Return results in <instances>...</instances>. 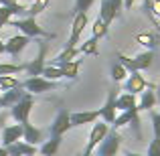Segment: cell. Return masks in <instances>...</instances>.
I'll use <instances>...</instances> for the list:
<instances>
[{
  "mask_svg": "<svg viewBox=\"0 0 160 156\" xmlns=\"http://www.w3.org/2000/svg\"><path fill=\"white\" fill-rule=\"evenodd\" d=\"M4 53V43H2V39H0V55Z\"/></svg>",
  "mask_w": 160,
  "mask_h": 156,
  "instance_id": "b9f144b4",
  "label": "cell"
},
{
  "mask_svg": "<svg viewBox=\"0 0 160 156\" xmlns=\"http://www.w3.org/2000/svg\"><path fill=\"white\" fill-rule=\"evenodd\" d=\"M49 2H51V0H35V2L31 4V8H27V16H32V18L39 16L41 12L49 6Z\"/></svg>",
  "mask_w": 160,
  "mask_h": 156,
  "instance_id": "f546056e",
  "label": "cell"
},
{
  "mask_svg": "<svg viewBox=\"0 0 160 156\" xmlns=\"http://www.w3.org/2000/svg\"><path fill=\"white\" fill-rule=\"evenodd\" d=\"M0 156H10V152H8L4 146H0Z\"/></svg>",
  "mask_w": 160,
  "mask_h": 156,
  "instance_id": "f35d334b",
  "label": "cell"
},
{
  "mask_svg": "<svg viewBox=\"0 0 160 156\" xmlns=\"http://www.w3.org/2000/svg\"><path fill=\"white\" fill-rule=\"evenodd\" d=\"M22 140L27 142V144L37 146V144L43 142V132H41L39 128H35L31 122H27V124H22Z\"/></svg>",
  "mask_w": 160,
  "mask_h": 156,
  "instance_id": "ac0fdd59",
  "label": "cell"
},
{
  "mask_svg": "<svg viewBox=\"0 0 160 156\" xmlns=\"http://www.w3.org/2000/svg\"><path fill=\"white\" fill-rule=\"evenodd\" d=\"M146 156H160V138H154V140L150 142Z\"/></svg>",
  "mask_w": 160,
  "mask_h": 156,
  "instance_id": "d590c367",
  "label": "cell"
},
{
  "mask_svg": "<svg viewBox=\"0 0 160 156\" xmlns=\"http://www.w3.org/2000/svg\"><path fill=\"white\" fill-rule=\"evenodd\" d=\"M150 120H152V128H154V138H160V113L158 112H150Z\"/></svg>",
  "mask_w": 160,
  "mask_h": 156,
  "instance_id": "e575fe53",
  "label": "cell"
},
{
  "mask_svg": "<svg viewBox=\"0 0 160 156\" xmlns=\"http://www.w3.org/2000/svg\"><path fill=\"white\" fill-rule=\"evenodd\" d=\"M14 156H18V154H14Z\"/></svg>",
  "mask_w": 160,
  "mask_h": 156,
  "instance_id": "f6af8a7d",
  "label": "cell"
},
{
  "mask_svg": "<svg viewBox=\"0 0 160 156\" xmlns=\"http://www.w3.org/2000/svg\"><path fill=\"white\" fill-rule=\"evenodd\" d=\"M156 99H158V103H160V85L156 87Z\"/></svg>",
  "mask_w": 160,
  "mask_h": 156,
  "instance_id": "60d3db41",
  "label": "cell"
},
{
  "mask_svg": "<svg viewBox=\"0 0 160 156\" xmlns=\"http://www.w3.org/2000/svg\"><path fill=\"white\" fill-rule=\"evenodd\" d=\"M79 55H98L99 53V49H98V39H87L83 45H79Z\"/></svg>",
  "mask_w": 160,
  "mask_h": 156,
  "instance_id": "f1b7e54d",
  "label": "cell"
},
{
  "mask_svg": "<svg viewBox=\"0 0 160 156\" xmlns=\"http://www.w3.org/2000/svg\"><path fill=\"white\" fill-rule=\"evenodd\" d=\"M146 87H150V85H148V81L144 79V75H140V71H134V73H130L128 79L124 81V91L134 93V95L142 93Z\"/></svg>",
  "mask_w": 160,
  "mask_h": 156,
  "instance_id": "7c38bea8",
  "label": "cell"
},
{
  "mask_svg": "<svg viewBox=\"0 0 160 156\" xmlns=\"http://www.w3.org/2000/svg\"><path fill=\"white\" fill-rule=\"evenodd\" d=\"M22 89H27L28 93L37 95V93H45V91H53L57 89V81H49L43 75H37V77H28L22 81Z\"/></svg>",
  "mask_w": 160,
  "mask_h": 156,
  "instance_id": "52a82bcc",
  "label": "cell"
},
{
  "mask_svg": "<svg viewBox=\"0 0 160 156\" xmlns=\"http://www.w3.org/2000/svg\"><path fill=\"white\" fill-rule=\"evenodd\" d=\"M108 132H109V124H106V122H98V124H93V128H91V132H89V140H87V146H85L83 156H93V150L98 148L99 142L108 136Z\"/></svg>",
  "mask_w": 160,
  "mask_h": 156,
  "instance_id": "8992f818",
  "label": "cell"
},
{
  "mask_svg": "<svg viewBox=\"0 0 160 156\" xmlns=\"http://www.w3.org/2000/svg\"><path fill=\"white\" fill-rule=\"evenodd\" d=\"M116 99H118V89H112V91H108V99H106V103H103V108H99V118H102L106 124L112 126L113 122H116Z\"/></svg>",
  "mask_w": 160,
  "mask_h": 156,
  "instance_id": "8fae6325",
  "label": "cell"
},
{
  "mask_svg": "<svg viewBox=\"0 0 160 156\" xmlns=\"http://www.w3.org/2000/svg\"><path fill=\"white\" fill-rule=\"evenodd\" d=\"M4 122H6V113H4V112H0V126H2Z\"/></svg>",
  "mask_w": 160,
  "mask_h": 156,
  "instance_id": "ab89813d",
  "label": "cell"
},
{
  "mask_svg": "<svg viewBox=\"0 0 160 156\" xmlns=\"http://www.w3.org/2000/svg\"><path fill=\"white\" fill-rule=\"evenodd\" d=\"M109 2H112V6H113V10H116V14L120 16L122 8H124V0H109Z\"/></svg>",
  "mask_w": 160,
  "mask_h": 156,
  "instance_id": "8d00e7d4",
  "label": "cell"
},
{
  "mask_svg": "<svg viewBox=\"0 0 160 156\" xmlns=\"http://www.w3.org/2000/svg\"><path fill=\"white\" fill-rule=\"evenodd\" d=\"M132 108H138V99H136V95H134V93L124 91V93L118 95V99H116V109L126 112V109H132Z\"/></svg>",
  "mask_w": 160,
  "mask_h": 156,
  "instance_id": "44dd1931",
  "label": "cell"
},
{
  "mask_svg": "<svg viewBox=\"0 0 160 156\" xmlns=\"http://www.w3.org/2000/svg\"><path fill=\"white\" fill-rule=\"evenodd\" d=\"M24 71V65H12V63H0V75H16Z\"/></svg>",
  "mask_w": 160,
  "mask_h": 156,
  "instance_id": "d6a6232c",
  "label": "cell"
},
{
  "mask_svg": "<svg viewBox=\"0 0 160 156\" xmlns=\"http://www.w3.org/2000/svg\"><path fill=\"white\" fill-rule=\"evenodd\" d=\"M87 14L85 12H75V18H73V24H71V35H69V41H67V47H77L79 39H81V33L83 28L87 27Z\"/></svg>",
  "mask_w": 160,
  "mask_h": 156,
  "instance_id": "30bf717a",
  "label": "cell"
},
{
  "mask_svg": "<svg viewBox=\"0 0 160 156\" xmlns=\"http://www.w3.org/2000/svg\"><path fill=\"white\" fill-rule=\"evenodd\" d=\"M59 146H61V138L51 136L49 140H45L43 144H41L39 152L43 154V156H55V154H57V150H59Z\"/></svg>",
  "mask_w": 160,
  "mask_h": 156,
  "instance_id": "603a6c76",
  "label": "cell"
},
{
  "mask_svg": "<svg viewBox=\"0 0 160 156\" xmlns=\"http://www.w3.org/2000/svg\"><path fill=\"white\" fill-rule=\"evenodd\" d=\"M27 95V91L22 87H14V89H8L0 95V108H12L14 103H18L20 99Z\"/></svg>",
  "mask_w": 160,
  "mask_h": 156,
  "instance_id": "e0dca14e",
  "label": "cell"
},
{
  "mask_svg": "<svg viewBox=\"0 0 160 156\" xmlns=\"http://www.w3.org/2000/svg\"><path fill=\"white\" fill-rule=\"evenodd\" d=\"M6 150L10 152V156H14V154H18V156H35L37 152H39L37 146L27 144L24 140H18V142H14V144L6 146Z\"/></svg>",
  "mask_w": 160,
  "mask_h": 156,
  "instance_id": "d6986e66",
  "label": "cell"
},
{
  "mask_svg": "<svg viewBox=\"0 0 160 156\" xmlns=\"http://www.w3.org/2000/svg\"><path fill=\"white\" fill-rule=\"evenodd\" d=\"M22 140V124H14V126H4L2 128V146L14 144V142Z\"/></svg>",
  "mask_w": 160,
  "mask_h": 156,
  "instance_id": "2e32d148",
  "label": "cell"
},
{
  "mask_svg": "<svg viewBox=\"0 0 160 156\" xmlns=\"http://www.w3.org/2000/svg\"><path fill=\"white\" fill-rule=\"evenodd\" d=\"M71 128H73V126H71V113L67 112V109H59V113H57V118L53 120L49 132H51V136L63 138V134H67Z\"/></svg>",
  "mask_w": 160,
  "mask_h": 156,
  "instance_id": "9c48e42d",
  "label": "cell"
},
{
  "mask_svg": "<svg viewBox=\"0 0 160 156\" xmlns=\"http://www.w3.org/2000/svg\"><path fill=\"white\" fill-rule=\"evenodd\" d=\"M118 59H120V63L126 67V69H128V73H134V71H144V69H148V67L152 65L154 55H152V51H144V53L136 55V57L118 55Z\"/></svg>",
  "mask_w": 160,
  "mask_h": 156,
  "instance_id": "7a4b0ae2",
  "label": "cell"
},
{
  "mask_svg": "<svg viewBox=\"0 0 160 156\" xmlns=\"http://www.w3.org/2000/svg\"><path fill=\"white\" fill-rule=\"evenodd\" d=\"M136 41L140 45H144V47H148L150 51L158 47V35L156 33H140V35H136Z\"/></svg>",
  "mask_w": 160,
  "mask_h": 156,
  "instance_id": "484cf974",
  "label": "cell"
},
{
  "mask_svg": "<svg viewBox=\"0 0 160 156\" xmlns=\"http://www.w3.org/2000/svg\"><path fill=\"white\" fill-rule=\"evenodd\" d=\"M132 6H134V0H124V8L126 10H130Z\"/></svg>",
  "mask_w": 160,
  "mask_h": 156,
  "instance_id": "74e56055",
  "label": "cell"
},
{
  "mask_svg": "<svg viewBox=\"0 0 160 156\" xmlns=\"http://www.w3.org/2000/svg\"><path fill=\"white\" fill-rule=\"evenodd\" d=\"M12 2H18V0H12Z\"/></svg>",
  "mask_w": 160,
  "mask_h": 156,
  "instance_id": "ee69618b",
  "label": "cell"
},
{
  "mask_svg": "<svg viewBox=\"0 0 160 156\" xmlns=\"http://www.w3.org/2000/svg\"><path fill=\"white\" fill-rule=\"evenodd\" d=\"M99 120V109H93V112H73L71 113V126L73 128H79V126L85 124H95Z\"/></svg>",
  "mask_w": 160,
  "mask_h": 156,
  "instance_id": "9a60e30c",
  "label": "cell"
},
{
  "mask_svg": "<svg viewBox=\"0 0 160 156\" xmlns=\"http://www.w3.org/2000/svg\"><path fill=\"white\" fill-rule=\"evenodd\" d=\"M156 91L148 89L146 87L144 91L140 93V102H138V112H152L154 105H156Z\"/></svg>",
  "mask_w": 160,
  "mask_h": 156,
  "instance_id": "ffe728a7",
  "label": "cell"
},
{
  "mask_svg": "<svg viewBox=\"0 0 160 156\" xmlns=\"http://www.w3.org/2000/svg\"><path fill=\"white\" fill-rule=\"evenodd\" d=\"M59 69L63 71V77H67V79H77L79 69H81V61H79V59H75V61L63 63V65H59Z\"/></svg>",
  "mask_w": 160,
  "mask_h": 156,
  "instance_id": "cb8c5ba5",
  "label": "cell"
},
{
  "mask_svg": "<svg viewBox=\"0 0 160 156\" xmlns=\"http://www.w3.org/2000/svg\"><path fill=\"white\" fill-rule=\"evenodd\" d=\"M126 77H128V69H126L122 63H116V65L112 67V79L116 83H120V81H124Z\"/></svg>",
  "mask_w": 160,
  "mask_h": 156,
  "instance_id": "1f68e13d",
  "label": "cell"
},
{
  "mask_svg": "<svg viewBox=\"0 0 160 156\" xmlns=\"http://www.w3.org/2000/svg\"><path fill=\"white\" fill-rule=\"evenodd\" d=\"M142 122H140V112H138V108H132V109H126V112H122L120 116L116 118V122L112 124L113 130L122 128V126H132L134 134H136L138 138H142Z\"/></svg>",
  "mask_w": 160,
  "mask_h": 156,
  "instance_id": "3957f363",
  "label": "cell"
},
{
  "mask_svg": "<svg viewBox=\"0 0 160 156\" xmlns=\"http://www.w3.org/2000/svg\"><path fill=\"white\" fill-rule=\"evenodd\" d=\"M43 77H45V79H49V81H57V79H61V77H63V71L59 69V67H55V65H45V69H43Z\"/></svg>",
  "mask_w": 160,
  "mask_h": 156,
  "instance_id": "4dcf8cb0",
  "label": "cell"
},
{
  "mask_svg": "<svg viewBox=\"0 0 160 156\" xmlns=\"http://www.w3.org/2000/svg\"><path fill=\"white\" fill-rule=\"evenodd\" d=\"M10 27H16L20 35H27L28 39H53L51 33H47L32 16H24V18L10 20Z\"/></svg>",
  "mask_w": 160,
  "mask_h": 156,
  "instance_id": "6da1fadb",
  "label": "cell"
},
{
  "mask_svg": "<svg viewBox=\"0 0 160 156\" xmlns=\"http://www.w3.org/2000/svg\"><path fill=\"white\" fill-rule=\"evenodd\" d=\"M31 43L27 35H16V37H10V39L4 43V53H8L10 57H18L20 53L27 49V45Z\"/></svg>",
  "mask_w": 160,
  "mask_h": 156,
  "instance_id": "4fadbf2b",
  "label": "cell"
},
{
  "mask_svg": "<svg viewBox=\"0 0 160 156\" xmlns=\"http://www.w3.org/2000/svg\"><path fill=\"white\" fill-rule=\"evenodd\" d=\"M14 14H27V8L18 2L12 4V6H0V33H2V28L6 27V24H10V20H12Z\"/></svg>",
  "mask_w": 160,
  "mask_h": 156,
  "instance_id": "5bb4252c",
  "label": "cell"
},
{
  "mask_svg": "<svg viewBox=\"0 0 160 156\" xmlns=\"http://www.w3.org/2000/svg\"><path fill=\"white\" fill-rule=\"evenodd\" d=\"M77 55H79V49H77V47H65V51L59 53L55 59H51V63H49V65L59 67V65H63V63L75 61V59H77Z\"/></svg>",
  "mask_w": 160,
  "mask_h": 156,
  "instance_id": "7402d4cb",
  "label": "cell"
},
{
  "mask_svg": "<svg viewBox=\"0 0 160 156\" xmlns=\"http://www.w3.org/2000/svg\"><path fill=\"white\" fill-rule=\"evenodd\" d=\"M32 108H35V95L27 91V95H24L18 103H14L10 108V116L14 118L18 124H27L28 116H31V112H32Z\"/></svg>",
  "mask_w": 160,
  "mask_h": 156,
  "instance_id": "277c9868",
  "label": "cell"
},
{
  "mask_svg": "<svg viewBox=\"0 0 160 156\" xmlns=\"http://www.w3.org/2000/svg\"><path fill=\"white\" fill-rule=\"evenodd\" d=\"M120 144H122V136L118 134V130H109L108 136L103 138L102 142H99V146L95 150H98V154L95 156H116L118 150H120Z\"/></svg>",
  "mask_w": 160,
  "mask_h": 156,
  "instance_id": "5b68a950",
  "label": "cell"
},
{
  "mask_svg": "<svg viewBox=\"0 0 160 156\" xmlns=\"http://www.w3.org/2000/svg\"><path fill=\"white\" fill-rule=\"evenodd\" d=\"M45 57H47V43H45V41H39V55H37L32 61H28L27 65H24V71H27L31 77L43 75V69H45V65H47Z\"/></svg>",
  "mask_w": 160,
  "mask_h": 156,
  "instance_id": "ba28073f",
  "label": "cell"
},
{
  "mask_svg": "<svg viewBox=\"0 0 160 156\" xmlns=\"http://www.w3.org/2000/svg\"><path fill=\"white\" fill-rule=\"evenodd\" d=\"M99 18L106 24H112V20L118 18V14H116V10H113L109 0H102V4H99Z\"/></svg>",
  "mask_w": 160,
  "mask_h": 156,
  "instance_id": "d4e9b609",
  "label": "cell"
},
{
  "mask_svg": "<svg viewBox=\"0 0 160 156\" xmlns=\"http://www.w3.org/2000/svg\"><path fill=\"white\" fill-rule=\"evenodd\" d=\"M124 156H140V154H136V152H126Z\"/></svg>",
  "mask_w": 160,
  "mask_h": 156,
  "instance_id": "7bdbcfd3",
  "label": "cell"
},
{
  "mask_svg": "<svg viewBox=\"0 0 160 156\" xmlns=\"http://www.w3.org/2000/svg\"><path fill=\"white\" fill-rule=\"evenodd\" d=\"M93 2L95 0H75V12H85L87 14V10L93 6Z\"/></svg>",
  "mask_w": 160,
  "mask_h": 156,
  "instance_id": "836d02e7",
  "label": "cell"
},
{
  "mask_svg": "<svg viewBox=\"0 0 160 156\" xmlns=\"http://www.w3.org/2000/svg\"><path fill=\"white\" fill-rule=\"evenodd\" d=\"M14 87H22V81L16 79L14 75H0V89L2 91L14 89Z\"/></svg>",
  "mask_w": 160,
  "mask_h": 156,
  "instance_id": "83f0119b",
  "label": "cell"
},
{
  "mask_svg": "<svg viewBox=\"0 0 160 156\" xmlns=\"http://www.w3.org/2000/svg\"><path fill=\"white\" fill-rule=\"evenodd\" d=\"M108 31H109V24H106L103 23L102 18H95V23H93V27H91V37H93V39H103V37L108 35Z\"/></svg>",
  "mask_w": 160,
  "mask_h": 156,
  "instance_id": "4316f807",
  "label": "cell"
}]
</instances>
